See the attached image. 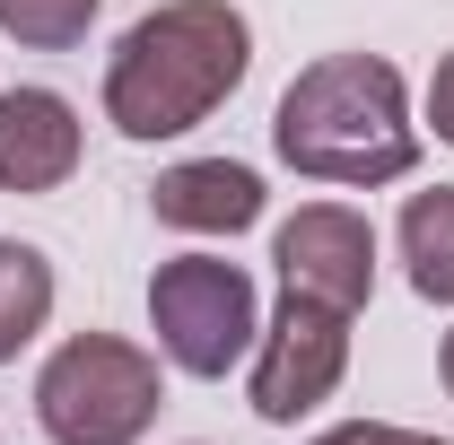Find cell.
I'll list each match as a JSON object with an SVG mask.
<instances>
[{"label": "cell", "mask_w": 454, "mask_h": 445, "mask_svg": "<svg viewBox=\"0 0 454 445\" xmlns=\"http://www.w3.org/2000/svg\"><path fill=\"white\" fill-rule=\"evenodd\" d=\"M254 18L236 0H167L131 18L106 53V122L122 140H184L245 88Z\"/></svg>", "instance_id": "6da1fadb"}, {"label": "cell", "mask_w": 454, "mask_h": 445, "mask_svg": "<svg viewBox=\"0 0 454 445\" xmlns=\"http://www.w3.org/2000/svg\"><path fill=\"white\" fill-rule=\"evenodd\" d=\"M149 332H158V358L192 385H219L227 367L254 358V332H262V297H254V271L227 262V254H175L149 271Z\"/></svg>", "instance_id": "277c9868"}, {"label": "cell", "mask_w": 454, "mask_h": 445, "mask_svg": "<svg viewBox=\"0 0 454 445\" xmlns=\"http://www.w3.org/2000/svg\"><path fill=\"white\" fill-rule=\"evenodd\" d=\"M437 385L454 393V324H446V340H437Z\"/></svg>", "instance_id": "5bb4252c"}, {"label": "cell", "mask_w": 454, "mask_h": 445, "mask_svg": "<svg viewBox=\"0 0 454 445\" xmlns=\"http://www.w3.org/2000/svg\"><path fill=\"white\" fill-rule=\"evenodd\" d=\"M79 149L88 131L61 88H0V192H61Z\"/></svg>", "instance_id": "52a82bcc"}, {"label": "cell", "mask_w": 454, "mask_h": 445, "mask_svg": "<svg viewBox=\"0 0 454 445\" xmlns=\"http://www.w3.org/2000/svg\"><path fill=\"white\" fill-rule=\"evenodd\" d=\"M402 271H411V297H428V306H454V183L437 192H411L402 201Z\"/></svg>", "instance_id": "9c48e42d"}, {"label": "cell", "mask_w": 454, "mask_h": 445, "mask_svg": "<svg viewBox=\"0 0 454 445\" xmlns=\"http://www.w3.org/2000/svg\"><path fill=\"white\" fill-rule=\"evenodd\" d=\"M53 254L27 245V236H0V367L27 349V340L53 324Z\"/></svg>", "instance_id": "30bf717a"}, {"label": "cell", "mask_w": 454, "mask_h": 445, "mask_svg": "<svg viewBox=\"0 0 454 445\" xmlns=\"http://www.w3.org/2000/svg\"><path fill=\"white\" fill-rule=\"evenodd\" d=\"M306 445H446V437L394 428V419H340V428H324V437H306Z\"/></svg>", "instance_id": "7c38bea8"}, {"label": "cell", "mask_w": 454, "mask_h": 445, "mask_svg": "<svg viewBox=\"0 0 454 445\" xmlns=\"http://www.w3.org/2000/svg\"><path fill=\"white\" fill-rule=\"evenodd\" d=\"M97 9L106 0H0V35L18 53H70V44H88Z\"/></svg>", "instance_id": "8fae6325"}, {"label": "cell", "mask_w": 454, "mask_h": 445, "mask_svg": "<svg viewBox=\"0 0 454 445\" xmlns=\"http://www.w3.org/2000/svg\"><path fill=\"white\" fill-rule=\"evenodd\" d=\"M428 131L454 149V53L437 61V79H428Z\"/></svg>", "instance_id": "4fadbf2b"}, {"label": "cell", "mask_w": 454, "mask_h": 445, "mask_svg": "<svg viewBox=\"0 0 454 445\" xmlns=\"http://www.w3.org/2000/svg\"><path fill=\"white\" fill-rule=\"evenodd\" d=\"M271 149L288 175L306 183H340V192H376L419 167V122H411V88L385 53H324L288 79L280 113H271Z\"/></svg>", "instance_id": "7a4b0ae2"}, {"label": "cell", "mask_w": 454, "mask_h": 445, "mask_svg": "<svg viewBox=\"0 0 454 445\" xmlns=\"http://www.w3.org/2000/svg\"><path fill=\"white\" fill-rule=\"evenodd\" d=\"M271 271L297 297H324L340 315H358L376 297V227L349 201H297V219H280V236H271Z\"/></svg>", "instance_id": "8992f818"}, {"label": "cell", "mask_w": 454, "mask_h": 445, "mask_svg": "<svg viewBox=\"0 0 454 445\" xmlns=\"http://www.w3.org/2000/svg\"><path fill=\"white\" fill-rule=\"evenodd\" d=\"M167 410L158 349L122 332H70L35 376V428L53 445H140Z\"/></svg>", "instance_id": "3957f363"}, {"label": "cell", "mask_w": 454, "mask_h": 445, "mask_svg": "<svg viewBox=\"0 0 454 445\" xmlns=\"http://www.w3.org/2000/svg\"><path fill=\"white\" fill-rule=\"evenodd\" d=\"M349 324H358V315L280 288V306L262 315L254 358H245V402H254V419L297 428L306 410H324L340 393V376H349Z\"/></svg>", "instance_id": "5b68a950"}, {"label": "cell", "mask_w": 454, "mask_h": 445, "mask_svg": "<svg viewBox=\"0 0 454 445\" xmlns=\"http://www.w3.org/2000/svg\"><path fill=\"white\" fill-rule=\"evenodd\" d=\"M262 201H271L262 175L236 167V158H184V167H167L149 183V210L175 236H245L262 219Z\"/></svg>", "instance_id": "ba28073f"}]
</instances>
